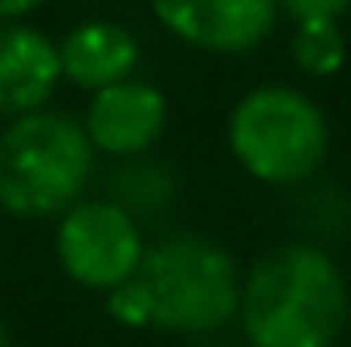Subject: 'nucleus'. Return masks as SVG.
Listing matches in <instances>:
<instances>
[{
	"mask_svg": "<svg viewBox=\"0 0 351 347\" xmlns=\"http://www.w3.org/2000/svg\"><path fill=\"white\" fill-rule=\"evenodd\" d=\"M45 0H0V21H25L29 12H37Z\"/></svg>",
	"mask_w": 351,
	"mask_h": 347,
	"instance_id": "ddd939ff",
	"label": "nucleus"
},
{
	"mask_svg": "<svg viewBox=\"0 0 351 347\" xmlns=\"http://www.w3.org/2000/svg\"><path fill=\"white\" fill-rule=\"evenodd\" d=\"M62 82L58 41L25 21H0V119L41 110Z\"/></svg>",
	"mask_w": 351,
	"mask_h": 347,
	"instance_id": "6e6552de",
	"label": "nucleus"
},
{
	"mask_svg": "<svg viewBox=\"0 0 351 347\" xmlns=\"http://www.w3.org/2000/svg\"><path fill=\"white\" fill-rule=\"evenodd\" d=\"M176 192H180V184H176L172 168L160 164V160H147V156L123 160L119 172H114V180H110V200L123 204L135 221L172 208Z\"/></svg>",
	"mask_w": 351,
	"mask_h": 347,
	"instance_id": "9d476101",
	"label": "nucleus"
},
{
	"mask_svg": "<svg viewBox=\"0 0 351 347\" xmlns=\"http://www.w3.org/2000/svg\"><path fill=\"white\" fill-rule=\"evenodd\" d=\"M94 143L82 119L62 110H29L0 131V208L25 221L62 217L86 196Z\"/></svg>",
	"mask_w": 351,
	"mask_h": 347,
	"instance_id": "7ed1b4c3",
	"label": "nucleus"
},
{
	"mask_svg": "<svg viewBox=\"0 0 351 347\" xmlns=\"http://www.w3.org/2000/svg\"><path fill=\"white\" fill-rule=\"evenodd\" d=\"M225 143L245 176L269 188H290L323 168L331 152V123L306 90L265 82L233 102Z\"/></svg>",
	"mask_w": 351,
	"mask_h": 347,
	"instance_id": "20e7f679",
	"label": "nucleus"
},
{
	"mask_svg": "<svg viewBox=\"0 0 351 347\" xmlns=\"http://www.w3.org/2000/svg\"><path fill=\"white\" fill-rule=\"evenodd\" d=\"M82 127H86L94 152H102L110 160L147 156L168 131V98L156 82H143L131 74L114 86H102L90 94Z\"/></svg>",
	"mask_w": 351,
	"mask_h": 347,
	"instance_id": "0eeeda50",
	"label": "nucleus"
},
{
	"mask_svg": "<svg viewBox=\"0 0 351 347\" xmlns=\"http://www.w3.org/2000/svg\"><path fill=\"white\" fill-rule=\"evenodd\" d=\"M348 323V274L323 246H274L241 274L237 327L250 347H335Z\"/></svg>",
	"mask_w": 351,
	"mask_h": 347,
	"instance_id": "f257e3e1",
	"label": "nucleus"
},
{
	"mask_svg": "<svg viewBox=\"0 0 351 347\" xmlns=\"http://www.w3.org/2000/svg\"><path fill=\"white\" fill-rule=\"evenodd\" d=\"M0 347H12V331H8V323L0 319Z\"/></svg>",
	"mask_w": 351,
	"mask_h": 347,
	"instance_id": "4468645a",
	"label": "nucleus"
},
{
	"mask_svg": "<svg viewBox=\"0 0 351 347\" xmlns=\"http://www.w3.org/2000/svg\"><path fill=\"white\" fill-rule=\"evenodd\" d=\"M58 58H62V78L94 94L135 74L139 41L119 21H82L58 41Z\"/></svg>",
	"mask_w": 351,
	"mask_h": 347,
	"instance_id": "1a4fd4ad",
	"label": "nucleus"
},
{
	"mask_svg": "<svg viewBox=\"0 0 351 347\" xmlns=\"http://www.w3.org/2000/svg\"><path fill=\"white\" fill-rule=\"evenodd\" d=\"M53 250L70 282L110 294L114 286L135 278L147 241L139 221L123 204H114L110 196H98V200H78L62 213Z\"/></svg>",
	"mask_w": 351,
	"mask_h": 347,
	"instance_id": "39448f33",
	"label": "nucleus"
},
{
	"mask_svg": "<svg viewBox=\"0 0 351 347\" xmlns=\"http://www.w3.org/2000/svg\"><path fill=\"white\" fill-rule=\"evenodd\" d=\"M241 265L208 233L176 229L147 241L135 270V286L147 311V327L164 335L204 339L237 319Z\"/></svg>",
	"mask_w": 351,
	"mask_h": 347,
	"instance_id": "f03ea898",
	"label": "nucleus"
},
{
	"mask_svg": "<svg viewBox=\"0 0 351 347\" xmlns=\"http://www.w3.org/2000/svg\"><path fill=\"white\" fill-rule=\"evenodd\" d=\"M152 16L200 53H254L282 21L278 0H152Z\"/></svg>",
	"mask_w": 351,
	"mask_h": 347,
	"instance_id": "423d86ee",
	"label": "nucleus"
},
{
	"mask_svg": "<svg viewBox=\"0 0 351 347\" xmlns=\"http://www.w3.org/2000/svg\"><path fill=\"white\" fill-rule=\"evenodd\" d=\"M290 58L302 74L311 78H335L348 66V37L343 25L331 16H315V21H294V37H290Z\"/></svg>",
	"mask_w": 351,
	"mask_h": 347,
	"instance_id": "9b49d317",
	"label": "nucleus"
},
{
	"mask_svg": "<svg viewBox=\"0 0 351 347\" xmlns=\"http://www.w3.org/2000/svg\"><path fill=\"white\" fill-rule=\"evenodd\" d=\"M282 16L290 21H315V16H331V21H343L351 12V0H278Z\"/></svg>",
	"mask_w": 351,
	"mask_h": 347,
	"instance_id": "f8f14e48",
	"label": "nucleus"
}]
</instances>
